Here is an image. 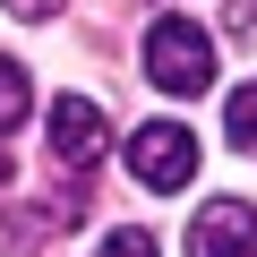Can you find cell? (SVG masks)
Instances as JSON below:
<instances>
[{
    "mask_svg": "<svg viewBox=\"0 0 257 257\" xmlns=\"http://www.w3.org/2000/svg\"><path fill=\"white\" fill-rule=\"evenodd\" d=\"M146 77H155V94H206L214 86V35L197 26V18H155L146 26Z\"/></svg>",
    "mask_w": 257,
    "mask_h": 257,
    "instance_id": "obj_1",
    "label": "cell"
},
{
    "mask_svg": "<svg viewBox=\"0 0 257 257\" xmlns=\"http://www.w3.org/2000/svg\"><path fill=\"white\" fill-rule=\"evenodd\" d=\"M128 172H138L146 189H189V172H197V128H180V120L128 128Z\"/></svg>",
    "mask_w": 257,
    "mask_h": 257,
    "instance_id": "obj_2",
    "label": "cell"
},
{
    "mask_svg": "<svg viewBox=\"0 0 257 257\" xmlns=\"http://www.w3.org/2000/svg\"><path fill=\"white\" fill-rule=\"evenodd\" d=\"M103 146H111L103 111H94L86 94H60V103H52V155H60L69 172H94V163H103Z\"/></svg>",
    "mask_w": 257,
    "mask_h": 257,
    "instance_id": "obj_3",
    "label": "cell"
},
{
    "mask_svg": "<svg viewBox=\"0 0 257 257\" xmlns=\"http://www.w3.org/2000/svg\"><path fill=\"white\" fill-rule=\"evenodd\" d=\"M189 257H257V214L240 197H214L197 223H189Z\"/></svg>",
    "mask_w": 257,
    "mask_h": 257,
    "instance_id": "obj_4",
    "label": "cell"
},
{
    "mask_svg": "<svg viewBox=\"0 0 257 257\" xmlns=\"http://www.w3.org/2000/svg\"><path fill=\"white\" fill-rule=\"evenodd\" d=\"M35 111V94H26V69L9 60V52H0V138H9V128Z\"/></svg>",
    "mask_w": 257,
    "mask_h": 257,
    "instance_id": "obj_5",
    "label": "cell"
},
{
    "mask_svg": "<svg viewBox=\"0 0 257 257\" xmlns=\"http://www.w3.org/2000/svg\"><path fill=\"white\" fill-rule=\"evenodd\" d=\"M223 128H231V146H240V155H257V77H248V86L231 94V111H223Z\"/></svg>",
    "mask_w": 257,
    "mask_h": 257,
    "instance_id": "obj_6",
    "label": "cell"
},
{
    "mask_svg": "<svg viewBox=\"0 0 257 257\" xmlns=\"http://www.w3.org/2000/svg\"><path fill=\"white\" fill-rule=\"evenodd\" d=\"M94 257H155V240H146V231H138V223H120V231H111V240H103V248H94Z\"/></svg>",
    "mask_w": 257,
    "mask_h": 257,
    "instance_id": "obj_7",
    "label": "cell"
},
{
    "mask_svg": "<svg viewBox=\"0 0 257 257\" xmlns=\"http://www.w3.org/2000/svg\"><path fill=\"white\" fill-rule=\"evenodd\" d=\"M0 9H9V18H52L60 0H0Z\"/></svg>",
    "mask_w": 257,
    "mask_h": 257,
    "instance_id": "obj_8",
    "label": "cell"
}]
</instances>
